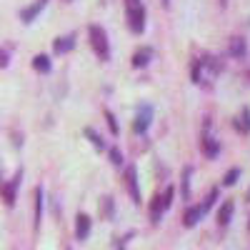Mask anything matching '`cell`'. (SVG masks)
<instances>
[{
  "mask_svg": "<svg viewBox=\"0 0 250 250\" xmlns=\"http://www.w3.org/2000/svg\"><path fill=\"white\" fill-rule=\"evenodd\" d=\"M220 68H223V62L218 58H210V55L198 58L193 62V83L195 85H210L215 75L220 73Z\"/></svg>",
  "mask_w": 250,
  "mask_h": 250,
  "instance_id": "1",
  "label": "cell"
},
{
  "mask_svg": "<svg viewBox=\"0 0 250 250\" xmlns=\"http://www.w3.org/2000/svg\"><path fill=\"white\" fill-rule=\"evenodd\" d=\"M88 38H90V45H93L95 55L100 58V62H108V60H110V40H108L105 28L90 25V28H88Z\"/></svg>",
  "mask_w": 250,
  "mask_h": 250,
  "instance_id": "2",
  "label": "cell"
},
{
  "mask_svg": "<svg viewBox=\"0 0 250 250\" xmlns=\"http://www.w3.org/2000/svg\"><path fill=\"white\" fill-rule=\"evenodd\" d=\"M218 188H213V190L210 193H208V198L203 200V205H193V208H188V210H185V218H183V223H185V228H195L203 218H205V213L208 210H210V208H213V203L218 200Z\"/></svg>",
  "mask_w": 250,
  "mask_h": 250,
  "instance_id": "3",
  "label": "cell"
},
{
  "mask_svg": "<svg viewBox=\"0 0 250 250\" xmlns=\"http://www.w3.org/2000/svg\"><path fill=\"white\" fill-rule=\"evenodd\" d=\"M125 13H128L130 33L140 35L145 30V5L140 3V0H125Z\"/></svg>",
  "mask_w": 250,
  "mask_h": 250,
  "instance_id": "4",
  "label": "cell"
},
{
  "mask_svg": "<svg viewBox=\"0 0 250 250\" xmlns=\"http://www.w3.org/2000/svg\"><path fill=\"white\" fill-rule=\"evenodd\" d=\"M150 123H153V108L145 103V105H140L138 113H135L133 133H135V135H145V133H148V128H150Z\"/></svg>",
  "mask_w": 250,
  "mask_h": 250,
  "instance_id": "5",
  "label": "cell"
},
{
  "mask_svg": "<svg viewBox=\"0 0 250 250\" xmlns=\"http://www.w3.org/2000/svg\"><path fill=\"white\" fill-rule=\"evenodd\" d=\"M125 185H128V193H130L133 203L140 205L143 195H140V183H138V170H135V165H128V168H125Z\"/></svg>",
  "mask_w": 250,
  "mask_h": 250,
  "instance_id": "6",
  "label": "cell"
},
{
  "mask_svg": "<svg viewBox=\"0 0 250 250\" xmlns=\"http://www.w3.org/2000/svg\"><path fill=\"white\" fill-rule=\"evenodd\" d=\"M20 180H23V170H18L15 173V178L10 180V183H5L3 188H0V193H3V200H5V205H15V193H18V185H20Z\"/></svg>",
  "mask_w": 250,
  "mask_h": 250,
  "instance_id": "7",
  "label": "cell"
},
{
  "mask_svg": "<svg viewBox=\"0 0 250 250\" xmlns=\"http://www.w3.org/2000/svg\"><path fill=\"white\" fill-rule=\"evenodd\" d=\"M200 148L208 158H218V153H220V143L215 138H210V133H208V123H205V133L200 135Z\"/></svg>",
  "mask_w": 250,
  "mask_h": 250,
  "instance_id": "8",
  "label": "cell"
},
{
  "mask_svg": "<svg viewBox=\"0 0 250 250\" xmlns=\"http://www.w3.org/2000/svg\"><path fill=\"white\" fill-rule=\"evenodd\" d=\"M75 50V35H62V38H55V43H53V53L55 55H65Z\"/></svg>",
  "mask_w": 250,
  "mask_h": 250,
  "instance_id": "9",
  "label": "cell"
},
{
  "mask_svg": "<svg viewBox=\"0 0 250 250\" xmlns=\"http://www.w3.org/2000/svg\"><path fill=\"white\" fill-rule=\"evenodd\" d=\"M75 220H78V223H75V238H78L80 243L88 240V235H90V223H93V220H90L85 213H80Z\"/></svg>",
  "mask_w": 250,
  "mask_h": 250,
  "instance_id": "10",
  "label": "cell"
},
{
  "mask_svg": "<svg viewBox=\"0 0 250 250\" xmlns=\"http://www.w3.org/2000/svg\"><path fill=\"white\" fill-rule=\"evenodd\" d=\"M43 8H45V3H43V0H38L35 5H30V8H23V10H20V20H23L25 25H30L33 20L38 18V13L43 10Z\"/></svg>",
  "mask_w": 250,
  "mask_h": 250,
  "instance_id": "11",
  "label": "cell"
},
{
  "mask_svg": "<svg viewBox=\"0 0 250 250\" xmlns=\"http://www.w3.org/2000/svg\"><path fill=\"white\" fill-rule=\"evenodd\" d=\"M153 60V48H140L133 55V68H145Z\"/></svg>",
  "mask_w": 250,
  "mask_h": 250,
  "instance_id": "12",
  "label": "cell"
},
{
  "mask_svg": "<svg viewBox=\"0 0 250 250\" xmlns=\"http://www.w3.org/2000/svg\"><path fill=\"white\" fill-rule=\"evenodd\" d=\"M45 198V193H43V188H35V230H40V220H43V200Z\"/></svg>",
  "mask_w": 250,
  "mask_h": 250,
  "instance_id": "13",
  "label": "cell"
},
{
  "mask_svg": "<svg viewBox=\"0 0 250 250\" xmlns=\"http://www.w3.org/2000/svg\"><path fill=\"white\" fill-rule=\"evenodd\" d=\"M233 210H235L233 200H225L220 205V210H218V225H228V223H230L233 220Z\"/></svg>",
  "mask_w": 250,
  "mask_h": 250,
  "instance_id": "14",
  "label": "cell"
},
{
  "mask_svg": "<svg viewBox=\"0 0 250 250\" xmlns=\"http://www.w3.org/2000/svg\"><path fill=\"white\" fill-rule=\"evenodd\" d=\"M165 210H168V208H165V203H163V195H155L153 203H150V220L153 223H160V218H163Z\"/></svg>",
  "mask_w": 250,
  "mask_h": 250,
  "instance_id": "15",
  "label": "cell"
},
{
  "mask_svg": "<svg viewBox=\"0 0 250 250\" xmlns=\"http://www.w3.org/2000/svg\"><path fill=\"white\" fill-rule=\"evenodd\" d=\"M235 128H238L243 135L250 133V108H248V105H245V108L240 110V115L235 118Z\"/></svg>",
  "mask_w": 250,
  "mask_h": 250,
  "instance_id": "16",
  "label": "cell"
},
{
  "mask_svg": "<svg viewBox=\"0 0 250 250\" xmlns=\"http://www.w3.org/2000/svg\"><path fill=\"white\" fill-rule=\"evenodd\" d=\"M33 68H35L38 73L48 75V73L53 70V62H50V58H48V55H35V58H33Z\"/></svg>",
  "mask_w": 250,
  "mask_h": 250,
  "instance_id": "17",
  "label": "cell"
},
{
  "mask_svg": "<svg viewBox=\"0 0 250 250\" xmlns=\"http://www.w3.org/2000/svg\"><path fill=\"white\" fill-rule=\"evenodd\" d=\"M85 138L90 140V145H93L95 150H108V145H105V140H103V135L95 133L93 128H85Z\"/></svg>",
  "mask_w": 250,
  "mask_h": 250,
  "instance_id": "18",
  "label": "cell"
},
{
  "mask_svg": "<svg viewBox=\"0 0 250 250\" xmlns=\"http://www.w3.org/2000/svg\"><path fill=\"white\" fill-rule=\"evenodd\" d=\"M245 53H248L245 40H243V38H233V40H230V55H233V58H245Z\"/></svg>",
  "mask_w": 250,
  "mask_h": 250,
  "instance_id": "19",
  "label": "cell"
},
{
  "mask_svg": "<svg viewBox=\"0 0 250 250\" xmlns=\"http://www.w3.org/2000/svg\"><path fill=\"white\" fill-rule=\"evenodd\" d=\"M100 208H103V215H105L108 220H113L115 218V203H113V198L110 195H105L100 200Z\"/></svg>",
  "mask_w": 250,
  "mask_h": 250,
  "instance_id": "20",
  "label": "cell"
},
{
  "mask_svg": "<svg viewBox=\"0 0 250 250\" xmlns=\"http://www.w3.org/2000/svg\"><path fill=\"white\" fill-rule=\"evenodd\" d=\"M238 178H240V168H230V170L225 173V178H223V185L225 188H233L238 183Z\"/></svg>",
  "mask_w": 250,
  "mask_h": 250,
  "instance_id": "21",
  "label": "cell"
},
{
  "mask_svg": "<svg viewBox=\"0 0 250 250\" xmlns=\"http://www.w3.org/2000/svg\"><path fill=\"white\" fill-rule=\"evenodd\" d=\"M190 175H193V168H185L183 170V198L185 200L190 198Z\"/></svg>",
  "mask_w": 250,
  "mask_h": 250,
  "instance_id": "22",
  "label": "cell"
},
{
  "mask_svg": "<svg viewBox=\"0 0 250 250\" xmlns=\"http://www.w3.org/2000/svg\"><path fill=\"white\" fill-rule=\"evenodd\" d=\"M105 120H108V128H110V133L118 138V135H120V128H118V120H115V115H113L110 110H105Z\"/></svg>",
  "mask_w": 250,
  "mask_h": 250,
  "instance_id": "23",
  "label": "cell"
},
{
  "mask_svg": "<svg viewBox=\"0 0 250 250\" xmlns=\"http://www.w3.org/2000/svg\"><path fill=\"white\" fill-rule=\"evenodd\" d=\"M108 153H110V163L115 165V168H120V165H123V153H120V148H110Z\"/></svg>",
  "mask_w": 250,
  "mask_h": 250,
  "instance_id": "24",
  "label": "cell"
},
{
  "mask_svg": "<svg viewBox=\"0 0 250 250\" xmlns=\"http://www.w3.org/2000/svg\"><path fill=\"white\" fill-rule=\"evenodd\" d=\"M8 62H10L8 53H5V50H0V68H8Z\"/></svg>",
  "mask_w": 250,
  "mask_h": 250,
  "instance_id": "25",
  "label": "cell"
},
{
  "mask_svg": "<svg viewBox=\"0 0 250 250\" xmlns=\"http://www.w3.org/2000/svg\"><path fill=\"white\" fill-rule=\"evenodd\" d=\"M218 3H220V8H225V5H228V0H218Z\"/></svg>",
  "mask_w": 250,
  "mask_h": 250,
  "instance_id": "26",
  "label": "cell"
},
{
  "mask_svg": "<svg viewBox=\"0 0 250 250\" xmlns=\"http://www.w3.org/2000/svg\"><path fill=\"white\" fill-rule=\"evenodd\" d=\"M65 3H73V0H65Z\"/></svg>",
  "mask_w": 250,
  "mask_h": 250,
  "instance_id": "27",
  "label": "cell"
},
{
  "mask_svg": "<svg viewBox=\"0 0 250 250\" xmlns=\"http://www.w3.org/2000/svg\"><path fill=\"white\" fill-rule=\"evenodd\" d=\"M43 3H48V0H43Z\"/></svg>",
  "mask_w": 250,
  "mask_h": 250,
  "instance_id": "28",
  "label": "cell"
},
{
  "mask_svg": "<svg viewBox=\"0 0 250 250\" xmlns=\"http://www.w3.org/2000/svg\"><path fill=\"white\" fill-rule=\"evenodd\" d=\"M248 228H250V223H248Z\"/></svg>",
  "mask_w": 250,
  "mask_h": 250,
  "instance_id": "29",
  "label": "cell"
}]
</instances>
